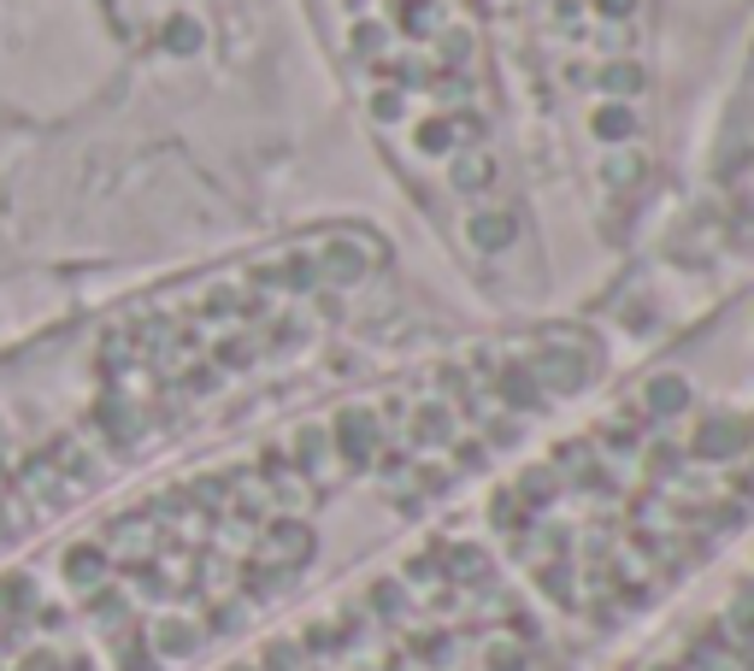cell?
Segmentation results:
<instances>
[{"label":"cell","mask_w":754,"mask_h":671,"mask_svg":"<svg viewBox=\"0 0 754 671\" xmlns=\"http://www.w3.org/2000/svg\"><path fill=\"white\" fill-rule=\"evenodd\" d=\"M448 183H454L460 195H484V188H496V159H489V154H460Z\"/></svg>","instance_id":"7c38bea8"},{"label":"cell","mask_w":754,"mask_h":671,"mask_svg":"<svg viewBox=\"0 0 754 671\" xmlns=\"http://www.w3.org/2000/svg\"><path fill=\"white\" fill-rule=\"evenodd\" d=\"M466 236L477 254H501V247L519 242V218L513 212H472L466 218Z\"/></svg>","instance_id":"9c48e42d"},{"label":"cell","mask_w":754,"mask_h":671,"mask_svg":"<svg viewBox=\"0 0 754 671\" xmlns=\"http://www.w3.org/2000/svg\"><path fill=\"white\" fill-rule=\"evenodd\" d=\"M489 395L501 401V413H513V418H531L536 406H543V383H536V371H531V359H501V371H489Z\"/></svg>","instance_id":"8992f818"},{"label":"cell","mask_w":754,"mask_h":671,"mask_svg":"<svg viewBox=\"0 0 754 671\" xmlns=\"http://www.w3.org/2000/svg\"><path fill=\"white\" fill-rule=\"evenodd\" d=\"M283 301L254 259L0 347V560L142 477L266 359L301 347Z\"/></svg>","instance_id":"7a4b0ae2"},{"label":"cell","mask_w":754,"mask_h":671,"mask_svg":"<svg viewBox=\"0 0 754 671\" xmlns=\"http://www.w3.org/2000/svg\"><path fill=\"white\" fill-rule=\"evenodd\" d=\"M413 148L425 154V159H448V154L460 148L454 119H418V124H413Z\"/></svg>","instance_id":"8fae6325"},{"label":"cell","mask_w":754,"mask_h":671,"mask_svg":"<svg viewBox=\"0 0 754 671\" xmlns=\"http://www.w3.org/2000/svg\"><path fill=\"white\" fill-rule=\"evenodd\" d=\"M318 266H325L330 289H360L372 277V254H366V242H354V236H330L318 247Z\"/></svg>","instance_id":"52a82bcc"},{"label":"cell","mask_w":754,"mask_h":671,"mask_svg":"<svg viewBox=\"0 0 754 671\" xmlns=\"http://www.w3.org/2000/svg\"><path fill=\"white\" fill-rule=\"evenodd\" d=\"M643 159H636V154H607V166H601V183H613V188H631L636 178H643Z\"/></svg>","instance_id":"e0dca14e"},{"label":"cell","mask_w":754,"mask_h":671,"mask_svg":"<svg viewBox=\"0 0 754 671\" xmlns=\"http://www.w3.org/2000/svg\"><path fill=\"white\" fill-rule=\"evenodd\" d=\"M690 401H695V389L684 383L678 371H660V377H648V389H643V413L648 418H684L690 413Z\"/></svg>","instance_id":"ba28073f"},{"label":"cell","mask_w":754,"mask_h":671,"mask_svg":"<svg viewBox=\"0 0 754 671\" xmlns=\"http://www.w3.org/2000/svg\"><path fill=\"white\" fill-rule=\"evenodd\" d=\"M348 41H354V53H360V60H384V41H389V30H384V24H372V19H360L354 30H348Z\"/></svg>","instance_id":"2e32d148"},{"label":"cell","mask_w":754,"mask_h":671,"mask_svg":"<svg viewBox=\"0 0 754 671\" xmlns=\"http://www.w3.org/2000/svg\"><path fill=\"white\" fill-rule=\"evenodd\" d=\"M601 89H607V100H631L636 89H643V65H631V60H613V65H601Z\"/></svg>","instance_id":"5bb4252c"},{"label":"cell","mask_w":754,"mask_h":671,"mask_svg":"<svg viewBox=\"0 0 754 671\" xmlns=\"http://www.w3.org/2000/svg\"><path fill=\"white\" fill-rule=\"evenodd\" d=\"M396 19H401V30H408V36L437 30V7H430V0H396Z\"/></svg>","instance_id":"9a60e30c"},{"label":"cell","mask_w":754,"mask_h":671,"mask_svg":"<svg viewBox=\"0 0 754 671\" xmlns=\"http://www.w3.org/2000/svg\"><path fill=\"white\" fill-rule=\"evenodd\" d=\"M442 60H448V65H466V60H472V36H466V30H448V36H442Z\"/></svg>","instance_id":"d6986e66"},{"label":"cell","mask_w":754,"mask_h":671,"mask_svg":"<svg viewBox=\"0 0 754 671\" xmlns=\"http://www.w3.org/2000/svg\"><path fill=\"white\" fill-rule=\"evenodd\" d=\"M408 442L418 448V454H442L448 460V448L460 442V413H454V401L437 395V401H413L408 406Z\"/></svg>","instance_id":"277c9868"},{"label":"cell","mask_w":754,"mask_h":671,"mask_svg":"<svg viewBox=\"0 0 754 671\" xmlns=\"http://www.w3.org/2000/svg\"><path fill=\"white\" fill-rule=\"evenodd\" d=\"M589 130H596V142H607V148H625V142L636 136V112L625 107V100H607V107H596Z\"/></svg>","instance_id":"30bf717a"},{"label":"cell","mask_w":754,"mask_h":671,"mask_svg":"<svg viewBox=\"0 0 754 671\" xmlns=\"http://www.w3.org/2000/svg\"><path fill=\"white\" fill-rule=\"evenodd\" d=\"M401 112H408V100H401V89H384V95H372V119H377V124H396Z\"/></svg>","instance_id":"ac0fdd59"},{"label":"cell","mask_w":754,"mask_h":671,"mask_svg":"<svg viewBox=\"0 0 754 671\" xmlns=\"http://www.w3.org/2000/svg\"><path fill=\"white\" fill-rule=\"evenodd\" d=\"M372 77L408 83V89H425V83L437 77V65H425V60H372Z\"/></svg>","instance_id":"4fadbf2b"},{"label":"cell","mask_w":754,"mask_h":671,"mask_svg":"<svg viewBox=\"0 0 754 671\" xmlns=\"http://www.w3.org/2000/svg\"><path fill=\"white\" fill-rule=\"evenodd\" d=\"M690 465H707V472H725V465H743L754 454V425L743 413H707L695 436L684 442Z\"/></svg>","instance_id":"3957f363"},{"label":"cell","mask_w":754,"mask_h":671,"mask_svg":"<svg viewBox=\"0 0 754 671\" xmlns=\"http://www.w3.org/2000/svg\"><path fill=\"white\" fill-rule=\"evenodd\" d=\"M442 100H472V83L466 77H448L442 83Z\"/></svg>","instance_id":"44dd1931"},{"label":"cell","mask_w":754,"mask_h":671,"mask_svg":"<svg viewBox=\"0 0 754 671\" xmlns=\"http://www.w3.org/2000/svg\"><path fill=\"white\" fill-rule=\"evenodd\" d=\"M596 12H601V19H631L636 0H596Z\"/></svg>","instance_id":"ffe728a7"},{"label":"cell","mask_w":754,"mask_h":671,"mask_svg":"<svg viewBox=\"0 0 754 671\" xmlns=\"http://www.w3.org/2000/svg\"><path fill=\"white\" fill-rule=\"evenodd\" d=\"M330 418L136 477L0 560V671H200L325 560Z\"/></svg>","instance_id":"6da1fadb"},{"label":"cell","mask_w":754,"mask_h":671,"mask_svg":"<svg viewBox=\"0 0 754 671\" xmlns=\"http://www.w3.org/2000/svg\"><path fill=\"white\" fill-rule=\"evenodd\" d=\"M536 383H543V395H577V389L589 383V371H596V354H566V347H543V354L531 359Z\"/></svg>","instance_id":"5b68a950"}]
</instances>
